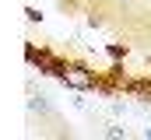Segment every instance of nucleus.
<instances>
[{"label": "nucleus", "instance_id": "f03ea898", "mask_svg": "<svg viewBox=\"0 0 151 140\" xmlns=\"http://www.w3.org/2000/svg\"><path fill=\"white\" fill-rule=\"evenodd\" d=\"M144 137H148V140H151V126H148V130H144Z\"/></svg>", "mask_w": 151, "mask_h": 140}, {"label": "nucleus", "instance_id": "f257e3e1", "mask_svg": "<svg viewBox=\"0 0 151 140\" xmlns=\"http://www.w3.org/2000/svg\"><path fill=\"white\" fill-rule=\"evenodd\" d=\"M60 81L67 84V88H74V91H91V88H99V81H95V74L84 67H70V63H63L60 67Z\"/></svg>", "mask_w": 151, "mask_h": 140}]
</instances>
